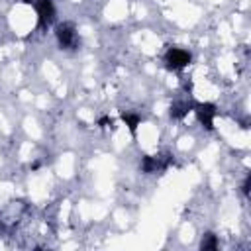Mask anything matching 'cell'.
I'll return each instance as SVG.
<instances>
[{
	"mask_svg": "<svg viewBox=\"0 0 251 251\" xmlns=\"http://www.w3.org/2000/svg\"><path fill=\"white\" fill-rule=\"evenodd\" d=\"M124 122L129 126V129L131 131H135V127H137V122H139V118L137 116H131V114H124Z\"/></svg>",
	"mask_w": 251,
	"mask_h": 251,
	"instance_id": "obj_8",
	"label": "cell"
},
{
	"mask_svg": "<svg viewBox=\"0 0 251 251\" xmlns=\"http://www.w3.org/2000/svg\"><path fill=\"white\" fill-rule=\"evenodd\" d=\"M167 67L173 69V71H180L184 69L188 63H190V53L184 51V49H178V47H173L169 53H167Z\"/></svg>",
	"mask_w": 251,
	"mask_h": 251,
	"instance_id": "obj_1",
	"label": "cell"
},
{
	"mask_svg": "<svg viewBox=\"0 0 251 251\" xmlns=\"http://www.w3.org/2000/svg\"><path fill=\"white\" fill-rule=\"evenodd\" d=\"M196 114H198V120L208 127L212 129V122H214V116H216V110L212 104H200L196 106Z\"/></svg>",
	"mask_w": 251,
	"mask_h": 251,
	"instance_id": "obj_4",
	"label": "cell"
},
{
	"mask_svg": "<svg viewBox=\"0 0 251 251\" xmlns=\"http://www.w3.org/2000/svg\"><path fill=\"white\" fill-rule=\"evenodd\" d=\"M57 39H59L61 47H65V49H73V47L76 45V33H75V27L69 25V24L59 25V29H57Z\"/></svg>",
	"mask_w": 251,
	"mask_h": 251,
	"instance_id": "obj_2",
	"label": "cell"
},
{
	"mask_svg": "<svg viewBox=\"0 0 251 251\" xmlns=\"http://www.w3.org/2000/svg\"><path fill=\"white\" fill-rule=\"evenodd\" d=\"M171 165V159L167 157H145L143 163H141V169L143 173H157V171H163Z\"/></svg>",
	"mask_w": 251,
	"mask_h": 251,
	"instance_id": "obj_3",
	"label": "cell"
},
{
	"mask_svg": "<svg viewBox=\"0 0 251 251\" xmlns=\"http://www.w3.org/2000/svg\"><path fill=\"white\" fill-rule=\"evenodd\" d=\"M53 14H55V10H53L51 0H41V2L37 4V16H39V24H41V25L51 24Z\"/></svg>",
	"mask_w": 251,
	"mask_h": 251,
	"instance_id": "obj_5",
	"label": "cell"
},
{
	"mask_svg": "<svg viewBox=\"0 0 251 251\" xmlns=\"http://www.w3.org/2000/svg\"><path fill=\"white\" fill-rule=\"evenodd\" d=\"M188 108H190L188 104H175V106L171 108V116H173V118H182V116L188 112Z\"/></svg>",
	"mask_w": 251,
	"mask_h": 251,
	"instance_id": "obj_6",
	"label": "cell"
},
{
	"mask_svg": "<svg viewBox=\"0 0 251 251\" xmlns=\"http://www.w3.org/2000/svg\"><path fill=\"white\" fill-rule=\"evenodd\" d=\"M216 245H218V241H216V235H212V233H208L202 239V249H216Z\"/></svg>",
	"mask_w": 251,
	"mask_h": 251,
	"instance_id": "obj_7",
	"label": "cell"
}]
</instances>
